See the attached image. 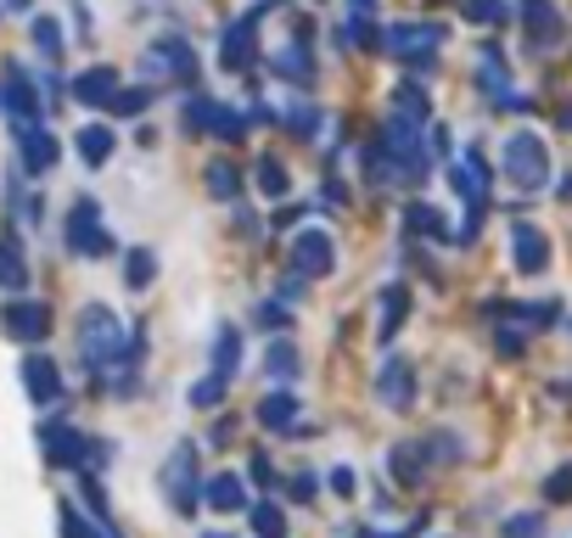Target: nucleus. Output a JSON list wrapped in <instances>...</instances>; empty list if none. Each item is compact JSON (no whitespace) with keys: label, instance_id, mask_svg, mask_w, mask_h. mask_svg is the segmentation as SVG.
Returning <instances> with one entry per match:
<instances>
[{"label":"nucleus","instance_id":"obj_1","mask_svg":"<svg viewBox=\"0 0 572 538\" xmlns=\"http://www.w3.org/2000/svg\"><path fill=\"white\" fill-rule=\"evenodd\" d=\"M79 359H85L91 376H107L113 365H124V331L107 303H91L85 320H79Z\"/></svg>","mask_w":572,"mask_h":538},{"label":"nucleus","instance_id":"obj_2","mask_svg":"<svg viewBox=\"0 0 572 538\" xmlns=\"http://www.w3.org/2000/svg\"><path fill=\"white\" fill-rule=\"evenodd\" d=\"M500 163H506V179H511L517 192H539L544 179H550V152H544V141H539L533 130H517V135L506 141Z\"/></svg>","mask_w":572,"mask_h":538},{"label":"nucleus","instance_id":"obj_3","mask_svg":"<svg viewBox=\"0 0 572 538\" xmlns=\"http://www.w3.org/2000/svg\"><path fill=\"white\" fill-rule=\"evenodd\" d=\"M444 40H449V34H444L438 23H393V29H382V51L416 62V68H433V56H438Z\"/></svg>","mask_w":572,"mask_h":538},{"label":"nucleus","instance_id":"obj_4","mask_svg":"<svg viewBox=\"0 0 572 538\" xmlns=\"http://www.w3.org/2000/svg\"><path fill=\"white\" fill-rule=\"evenodd\" d=\"M67 252H79V258H107L113 252V236L102 230V208L91 197H79L73 214H67Z\"/></svg>","mask_w":572,"mask_h":538},{"label":"nucleus","instance_id":"obj_5","mask_svg":"<svg viewBox=\"0 0 572 538\" xmlns=\"http://www.w3.org/2000/svg\"><path fill=\"white\" fill-rule=\"evenodd\" d=\"M157 483H163V494H169V505L186 516V510H197V443H175V455L163 461V472H157Z\"/></svg>","mask_w":572,"mask_h":538},{"label":"nucleus","instance_id":"obj_6","mask_svg":"<svg viewBox=\"0 0 572 538\" xmlns=\"http://www.w3.org/2000/svg\"><path fill=\"white\" fill-rule=\"evenodd\" d=\"M275 7H281V0H259V7H253L248 18H236V23L225 29V40H219V68H230V73H236V68H248V62H253L259 18H264V12H275Z\"/></svg>","mask_w":572,"mask_h":538},{"label":"nucleus","instance_id":"obj_7","mask_svg":"<svg viewBox=\"0 0 572 538\" xmlns=\"http://www.w3.org/2000/svg\"><path fill=\"white\" fill-rule=\"evenodd\" d=\"M376 399H382V410H410V404H416V365H410L404 353H387V359H382Z\"/></svg>","mask_w":572,"mask_h":538},{"label":"nucleus","instance_id":"obj_8","mask_svg":"<svg viewBox=\"0 0 572 538\" xmlns=\"http://www.w3.org/2000/svg\"><path fill=\"white\" fill-rule=\"evenodd\" d=\"M292 269H298V276H309V281L332 276V269H337L332 236H325V230H298V236H292Z\"/></svg>","mask_w":572,"mask_h":538},{"label":"nucleus","instance_id":"obj_9","mask_svg":"<svg viewBox=\"0 0 572 538\" xmlns=\"http://www.w3.org/2000/svg\"><path fill=\"white\" fill-rule=\"evenodd\" d=\"M0 331H7L12 342H23V348H34V342H45V331H51V309L18 298V303L0 309Z\"/></svg>","mask_w":572,"mask_h":538},{"label":"nucleus","instance_id":"obj_10","mask_svg":"<svg viewBox=\"0 0 572 538\" xmlns=\"http://www.w3.org/2000/svg\"><path fill=\"white\" fill-rule=\"evenodd\" d=\"M146 73H157V79H197V56H191V45H186V34H169V40H157L152 51H146V62H141Z\"/></svg>","mask_w":572,"mask_h":538},{"label":"nucleus","instance_id":"obj_11","mask_svg":"<svg viewBox=\"0 0 572 538\" xmlns=\"http://www.w3.org/2000/svg\"><path fill=\"white\" fill-rule=\"evenodd\" d=\"M40 448H45V461H51V466H85L91 437H79L67 421H45V426H40Z\"/></svg>","mask_w":572,"mask_h":538},{"label":"nucleus","instance_id":"obj_12","mask_svg":"<svg viewBox=\"0 0 572 538\" xmlns=\"http://www.w3.org/2000/svg\"><path fill=\"white\" fill-rule=\"evenodd\" d=\"M511 258H517L522 276H544V269H550V241H544V230L528 225V219H517V225H511Z\"/></svg>","mask_w":572,"mask_h":538},{"label":"nucleus","instance_id":"obj_13","mask_svg":"<svg viewBox=\"0 0 572 538\" xmlns=\"http://www.w3.org/2000/svg\"><path fill=\"white\" fill-rule=\"evenodd\" d=\"M12 130H18V146H23L29 174H51V168H56V157H62V141H56L45 124H12Z\"/></svg>","mask_w":572,"mask_h":538},{"label":"nucleus","instance_id":"obj_14","mask_svg":"<svg viewBox=\"0 0 572 538\" xmlns=\"http://www.w3.org/2000/svg\"><path fill=\"white\" fill-rule=\"evenodd\" d=\"M23 387H29V399L45 410V404H56L62 399V376H56V359H45V353H29L23 359Z\"/></svg>","mask_w":572,"mask_h":538},{"label":"nucleus","instance_id":"obj_15","mask_svg":"<svg viewBox=\"0 0 572 538\" xmlns=\"http://www.w3.org/2000/svg\"><path fill=\"white\" fill-rule=\"evenodd\" d=\"M0 107L12 113V124H40V96L29 90L23 68H7V84H0Z\"/></svg>","mask_w":572,"mask_h":538},{"label":"nucleus","instance_id":"obj_16","mask_svg":"<svg viewBox=\"0 0 572 538\" xmlns=\"http://www.w3.org/2000/svg\"><path fill=\"white\" fill-rule=\"evenodd\" d=\"M202 505L219 510V516H236V510H248L253 499H248V483H241L236 472H219V477L202 483Z\"/></svg>","mask_w":572,"mask_h":538},{"label":"nucleus","instance_id":"obj_17","mask_svg":"<svg viewBox=\"0 0 572 538\" xmlns=\"http://www.w3.org/2000/svg\"><path fill=\"white\" fill-rule=\"evenodd\" d=\"M522 29H528V40H533V51H550L555 40H561V18H555V7L550 0H522Z\"/></svg>","mask_w":572,"mask_h":538},{"label":"nucleus","instance_id":"obj_18","mask_svg":"<svg viewBox=\"0 0 572 538\" xmlns=\"http://www.w3.org/2000/svg\"><path fill=\"white\" fill-rule=\"evenodd\" d=\"M118 96V68H85L73 79V102H85V107H113Z\"/></svg>","mask_w":572,"mask_h":538},{"label":"nucleus","instance_id":"obj_19","mask_svg":"<svg viewBox=\"0 0 572 538\" xmlns=\"http://www.w3.org/2000/svg\"><path fill=\"white\" fill-rule=\"evenodd\" d=\"M0 287H7V292H23V287H29V258H23L18 230H0Z\"/></svg>","mask_w":572,"mask_h":538},{"label":"nucleus","instance_id":"obj_20","mask_svg":"<svg viewBox=\"0 0 572 538\" xmlns=\"http://www.w3.org/2000/svg\"><path fill=\"white\" fill-rule=\"evenodd\" d=\"M259 426H270V432L298 426V393H287V387L264 393V399H259Z\"/></svg>","mask_w":572,"mask_h":538},{"label":"nucleus","instance_id":"obj_21","mask_svg":"<svg viewBox=\"0 0 572 538\" xmlns=\"http://www.w3.org/2000/svg\"><path fill=\"white\" fill-rule=\"evenodd\" d=\"M404 320H410V287H387V292H382V320H376V337H382V342H393Z\"/></svg>","mask_w":572,"mask_h":538},{"label":"nucleus","instance_id":"obj_22","mask_svg":"<svg viewBox=\"0 0 572 538\" xmlns=\"http://www.w3.org/2000/svg\"><path fill=\"white\" fill-rule=\"evenodd\" d=\"M113 141H118V135H113L107 124H85V130H79V135H73V146H79V157H85L91 168H102V163L113 157Z\"/></svg>","mask_w":572,"mask_h":538},{"label":"nucleus","instance_id":"obj_23","mask_svg":"<svg viewBox=\"0 0 572 538\" xmlns=\"http://www.w3.org/2000/svg\"><path fill=\"white\" fill-rule=\"evenodd\" d=\"M387 472H393V483H422V472H427V461H422V443H393V455H387Z\"/></svg>","mask_w":572,"mask_h":538},{"label":"nucleus","instance_id":"obj_24","mask_svg":"<svg viewBox=\"0 0 572 538\" xmlns=\"http://www.w3.org/2000/svg\"><path fill=\"white\" fill-rule=\"evenodd\" d=\"M253 186H259V197L281 203V197L292 192V174H287V163H281V157H259V168H253Z\"/></svg>","mask_w":572,"mask_h":538},{"label":"nucleus","instance_id":"obj_25","mask_svg":"<svg viewBox=\"0 0 572 538\" xmlns=\"http://www.w3.org/2000/svg\"><path fill=\"white\" fill-rule=\"evenodd\" d=\"M270 73L298 79V84H314V56H309V45H287V51H275V56H270Z\"/></svg>","mask_w":572,"mask_h":538},{"label":"nucleus","instance_id":"obj_26","mask_svg":"<svg viewBox=\"0 0 572 538\" xmlns=\"http://www.w3.org/2000/svg\"><path fill=\"white\" fill-rule=\"evenodd\" d=\"M404 230H410V236H427V241H449L444 214L427 208V203H410V208H404Z\"/></svg>","mask_w":572,"mask_h":538},{"label":"nucleus","instance_id":"obj_27","mask_svg":"<svg viewBox=\"0 0 572 538\" xmlns=\"http://www.w3.org/2000/svg\"><path fill=\"white\" fill-rule=\"evenodd\" d=\"M219 118H225V107L208 102V96H191L186 113H180V124H186L191 135H219Z\"/></svg>","mask_w":572,"mask_h":538},{"label":"nucleus","instance_id":"obj_28","mask_svg":"<svg viewBox=\"0 0 572 538\" xmlns=\"http://www.w3.org/2000/svg\"><path fill=\"white\" fill-rule=\"evenodd\" d=\"M236 365H241V331H236V325H219V331H214V371H219V376H236Z\"/></svg>","mask_w":572,"mask_h":538},{"label":"nucleus","instance_id":"obj_29","mask_svg":"<svg viewBox=\"0 0 572 538\" xmlns=\"http://www.w3.org/2000/svg\"><path fill=\"white\" fill-rule=\"evenodd\" d=\"M393 113L410 118V124H422V118H427V90H422L416 79H398V90H393Z\"/></svg>","mask_w":572,"mask_h":538},{"label":"nucleus","instance_id":"obj_30","mask_svg":"<svg viewBox=\"0 0 572 538\" xmlns=\"http://www.w3.org/2000/svg\"><path fill=\"white\" fill-rule=\"evenodd\" d=\"M264 371H270L275 382H292V376L303 371V365H298V348H292L287 337H275V342H270V353H264Z\"/></svg>","mask_w":572,"mask_h":538},{"label":"nucleus","instance_id":"obj_31","mask_svg":"<svg viewBox=\"0 0 572 538\" xmlns=\"http://www.w3.org/2000/svg\"><path fill=\"white\" fill-rule=\"evenodd\" d=\"M152 276H157V258H152L146 247H135V252L124 258V287H129V292H146Z\"/></svg>","mask_w":572,"mask_h":538},{"label":"nucleus","instance_id":"obj_32","mask_svg":"<svg viewBox=\"0 0 572 538\" xmlns=\"http://www.w3.org/2000/svg\"><path fill=\"white\" fill-rule=\"evenodd\" d=\"M248 516H253V532H259V538H287V510H281V505L259 499V505H248Z\"/></svg>","mask_w":572,"mask_h":538},{"label":"nucleus","instance_id":"obj_33","mask_svg":"<svg viewBox=\"0 0 572 538\" xmlns=\"http://www.w3.org/2000/svg\"><path fill=\"white\" fill-rule=\"evenodd\" d=\"M208 197H219V203H236V197H241V174H236L230 163H208Z\"/></svg>","mask_w":572,"mask_h":538},{"label":"nucleus","instance_id":"obj_34","mask_svg":"<svg viewBox=\"0 0 572 538\" xmlns=\"http://www.w3.org/2000/svg\"><path fill=\"white\" fill-rule=\"evenodd\" d=\"M460 12L471 18V23H511V7H506V0H460Z\"/></svg>","mask_w":572,"mask_h":538},{"label":"nucleus","instance_id":"obj_35","mask_svg":"<svg viewBox=\"0 0 572 538\" xmlns=\"http://www.w3.org/2000/svg\"><path fill=\"white\" fill-rule=\"evenodd\" d=\"M34 45H40V56H62L67 45H62V23L56 18H34Z\"/></svg>","mask_w":572,"mask_h":538},{"label":"nucleus","instance_id":"obj_36","mask_svg":"<svg viewBox=\"0 0 572 538\" xmlns=\"http://www.w3.org/2000/svg\"><path fill=\"white\" fill-rule=\"evenodd\" d=\"M225 393H230V376H219V371H214V376H202V382L191 387V404H197V410H214Z\"/></svg>","mask_w":572,"mask_h":538},{"label":"nucleus","instance_id":"obj_37","mask_svg":"<svg viewBox=\"0 0 572 538\" xmlns=\"http://www.w3.org/2000/svg\"><path fill=\"white\" fill-rule=\"evenodd\" d=\"M62 532H67V538H118V532H113V527H102V521H96V527H91V521H79V510H73V505H62Z\"/></svg>","mask_w":572,"mask_h":538},{"label":"nucleus","instance_id":"obj_38","mask_svg":"<svg viewBox=\"0 0 572 538\" xmlns=\"http://www.w3.org/2000/svg\"><path fill=\"white\" fill-rule=\"evenodd\" d=\"M544 499H550V505H572V461L544 477Z\"/></svg>","mask_w":572,"mask_h":538},{"label":"nucleus","instance_id":"obj_39","mask_svg":"<svg viewBox=\"0 0 572 538\" xmlns=\"http://www.w3.org/2000/svg\"><path fill=\"white\" fill-rule=\"evenodd\" d=\"M146 107H152V90H141V84L113 96V113H118V118H135V113H146Z\"/></svg>","mask_w":572,"mask_h":538},{"label":"nucleus","instance_id":"obj_40","mask_svg":"<svg viewBox=\"0 0 572 538\" xmlns=\"http://www.w3.org/2000/svg\"><path fill=\"white\" fill-rule=\"evenodd\" d=\"M287 124H292V135H298V141H314V130H320V113H314L309 102H298V107L287 113Z\"/></svg>","mask_w":572,"mask_h":538},{"label":"nucleus","instance_id":"obj_41","mask_svg":"<svg viewBox=\"0 0 572 538\" xmlns=\"http://www.w3.org/2000/svg\"><path fill=\"white\" fill-rule=\"evenodd\" d=\"M500 532H506V538H539V532H544V516H539V510H522V516H511Z\"/></svg>","mask_w":572,"mask_h":538},{"label":"nucleus","instance_id":"obj_42","mask_svg":"<svg viewBox=\"0 0 572 538\" xmlns=\"http://www.w3.org/2000/svg\"><path fill=\"white\" fill-rule=\"evenodd\" d=\"M253 320H259L264 331H287V325H292V314H287L281 303H259V309H253Z\"/></svg>","mask_w":572,"mask_h":538},{"label":"nucleus","instance_id":"obj_43","mask_svg":"<svg viewBox=\"0 0 572 538\" xmlns=\"http://www.w3.org/2000/svg\"><path fill=\"white\" fill-rule=\"evenodd\" d=\"M495 348H500L506 359H517V353H522V331H511V325H500V331H495Z\"/></svg>","mask_w":572,"mask_h":538},{"label":"nucleus","instance_id":"obj_44","mask_svg":"<svg viewBox=\"0 0 572 538\" xmlns=\"http://www.w3.org/2000/svg\"><path fill=\"white\" fill-rule=\"evenodd\" d=\"M433 455H438V461H455V455H460V448H455V437H449V432H438V437H433Z\"/></svg>","mask_w":572,"mask_h":538},{"label":"nucleus","instance_id":"obj_45","mask_svg":"<svg viewBox=\"0 0 572 538\" xmlns=\"http://www.w3.org/2000/svg\"><path fill=\"white\" fill-rule=\"evenodd\" d=\"M314 494H320V483H314V477H292V499H303V505H309Z\"/></svg>","mask_w":572,"mask_h":538},{"label":"nucleus","instance_id":"obj_46","mask_svg":"<svg viewBox=\"0 0 572 538\" xmlns=\"http://www.w3.org/2000/svg\"><path fill=\"white\" fill-rule=\"evenodd\" d=\"M332 488H337V494H349V488H354V472H349V466H337V472H332Z\"/></svg>","mask_w":572,"mask_h":538},{"label":"nucleus","instance_id":"obj_47","mask_svg":"<svg viewBox=\"0 0 572 538\" xmlns=\"http://www.w3.org/2000/svg\"><path fill=\"white\" fill-rule=\"evenodd\" d=\"M349 7H354V18H371V12H376V0H349Z\"/></svg>","mask_w":572,"mask_h":538},{"label":"nucleus","instance_id":"obj_48","mask_svg":"<svg viewBox=\"0 0 572 538\" xmlns=\"http://www.w3.org/2000/svg\"><path fill=\"white\" fill-rule=\"evenodd\" d=\"M208 538H230V532H208Z\"/></svg>","mask_w":572,"mask_h":538},{"label":"nucleus","instance_id":"obj_49","mask_svg":"<svg viewBox=\"0 0 572 538\" xmlns=\"http://www.w3.org/2000/svg\"><path fill=\"white\" fill-rule=\"evenodd\" d=\"M12 7H29V0H12Z\"/></svg>","mask_w":572,"mask_h":538}]
</instances>
